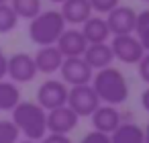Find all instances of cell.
I'll return each mask as SVG.
<instances>
[{"label": "cell", "mask_w": 149, "mask_h": 143, "mask_svg": "<svg viewBox=\"0 0 149 143\" xmlns=\"http://www.w3.org/2000/svg\"><path fill=\"white\" fill-rule=\"evenodd\" d=\"M55 47L59 49V53L63 57H82L86 47H88V43H86L84 35L80 33V29H68L65 27V31L57 39Z\"/></svg>", "instance_id": "7c38bea8"}, {"label": "cell", "mask_w": 149, "mask_h": 143, "mask_svg": "<svg viewBox=\"0 0 149 143\" xmlns=\"http://www.w3.org/2000/svg\"><path fill=\"white\" fill-rule=\"evenodd\" d=\"M92 127L94 131H100V133H106L110 135L120 123H123V114L116 106H110V104H100L92 114Z\"/></svg>", "instance_id": "8fae6325"}, {"label": "cell", "mask_w": 149, "mask_h": 143, "mask_svg": "<svg viewBox=\"0 0 149 143\" xmlns=\"http://www.w3.org/2000/svg\"><path fill=\"white\" fill-rule=\"evenodd\" d=\"M143 143H149V123H147V127L143 129Z\"/></svg>", "instance_id": "f1b7e54d"}, {"label": "cell", "mask_w": 149, "mask_h": 143, "mask_svg": "<svg viewBox=\"0 0 149 143\" xmlns=\"http://www.w3.org/2000/svg\"><path fill=\"white\" fill-rule=\"evenodd\" d=\"M106 25L110 35H135V25H137V13L135 8L127 4H118L106 15Z\"/></svg>", "instance_id": "9c48e42d"}, {"label": "cell", "mask_w": 149, "mask_h": 143, "mask_svg": "<svg viewBox=\"0 0 149 143\" xmlns=\"http://www.w3.org/2000/svg\"><path fill=\"white\" fill-rule=\"evenodd\" d=\"M17 25H19V17L15 15L10 4L8 2L0 4V33H10L17 29Z\"/></svg>", "instance_id": "44dd1931"}, {"label": "cell", "mask_w": 149, "mask_h": 143, "mask_svg": "<svg viewBox=\"0 0 149 143\" xmlns=\"http://www.w3.org/2000/svg\"><path fill=\"white\" fill-rule=\"evenodd\" d=\"M49 2H53V4H61V2H65V0H49Z\"/></svg>", "instance_id": "f546056e"}, {"label": "cell", "mask_w": 149, "mask_h": 143, "mask_svg": "<svg viewBox=\"0 0 149 143\" xmlns=\"http://www.w3.org/2000/svg\"><path fill=\"white\" fill-rule=\"evenodd\" d=\"M80 33L84 35L88 45L90 43H108V39L112 37L110 31H108L106 19H102L100 15H92L88 21H84Z\"/></svg>", "instance_id": "5bb4252c"}, {"label": "cell", "mask_w": 149, "mask_h": 143, "mask_svg": "<svg viewBox=\"0 0 149 143\" xmlns=\"http://www.w3.org/2000/svg\"><path fill=\"white\" fill-rule=\"evenodd\" d=\"M39 143H72L70 135H61V133H47Z\"/></svg>", "instance_id": "484cf974"}, {"label": "cell", "mask_w": 149, "mask_h": 143, "mask_svg": "<svg viewBox=\"0 0 149 143\" xmlns=\"http://www.w3.org/2000/svg\"><path fill=\"white\" fill-rule=\"evenodd\" d=\"M118 4H120V0H90L92 13H98V15H108Z\"/></svg>", "instance_id": "603a6c76"}, {"label": "cell", "mask_w": 149, "mask_h": 143, "mask_svg": "<svg viewBox=\"0 0 149 143\" xmlns=\"http://www.w3.org/2000/svg\"><path fill=\"white\" fill-rule=\"evenodd\" d=\"M10 112H13L10 121L25 139L39 143L47 135V110H43L37 102L21 100Z\"/></svg>", "instance_id": "7a4b0ae2"}, {"label": "cell", "mask_w": 149, "mask_h": 143, "mask_svg": "<svg viewBox=\"0 0 149 143\" xmlns=\"http://www.w3.org/2000/svg\"><path fill=\"white\" fill-rule=\"evenodd\" d=\"M78 121H80V116L68 104L59 106V108H53V110H47V133L68 135L78 127Z\"/></svg>", "instance_id": "30bf717a"}, {"label": "cell", "mask_w": 149, "mask_h": 143, "mask_svg": "<svg viewBox=\"0 0 149 143\" xmlns=\"http://www.w3.org/2000/svg\"><path fill=\"white\" fill-rule=\"evenodd\" d=\"M59 74H61V82L72 88V86L90 84L92 76H94V70L84 61V57H63Z\"/></svg>", "instance_id": "ba28073f"}, {"label": "cell", "mask_w": 149, "mask_h": 143, "mask_svg": "<svg viewBox=\"0 0 149 143\" xmlns=\"http://www.w3.org/2000/svg\"><path fill=\"white\" fill-rule=\"evenodd\" d=\"M141 106L145 108V112H149V86L141 92Z\"/></svg>", "instance_id": "83f0119b"}, {"label": "cell", "mask_w": 149, "mask_h": 143, "mask_svg": "<svg viewBox=\"0 0 149 143\" xmlns=\"http://www.w3.org/2000/svg\"><path fill=\"white\" fill-rule=\"evenodd\" d=\"M90 86L94 88L100 104H110V106H120L129 100V84L125 74L118 68H102L94 72Z\"/></svg>", "instance_id": "6da1fadb"}, {"label": "cell", "mask_w": 149, "mask_h": 143, "mask_svg": "<svg viewBox=\"0 0 149 143\" xmlns=\"http://www.w3.org/2000/svg\"><path fill=\"white\" fill-rule=\"evenodd\" d=\"M143 2H149V0H143Z\"/></svg>", "instance_id": "d6a6232c"}, {"label": "cell", "mask_w": 149, "mask_h": 143, "mask_svg": "<svg viewBox=\"0 0 149 143\" xmlns=\"http://www.w3.org/2000/svg\"><path fill=\"white\" fill-rule=\"evenodd\" d=\"M108 45L112 49L114 59H118L120 63H127V66H137L141 61V57L145 55V51L135 35H114Z\"/></svg>", "instance_id": "277c9868"}, {"label": "cell", "mask_w": 149, "mask_h": 143, "mask_svg": "<svg viewBox=\"0 0 149 143\" xmlns=\"http://www.w3.org/2000/svg\"><path fill=\"white\" fill-rule=\"evenodd\" d=\"M21 102V90L19 84L10 80H0V112L13 110Z\"/></svg>", "instance_id": "ac0fdd59"}, {"label": "cell", "mask_w": 149, "mask_h": 143, "mask_svg": "<svg viewBox=\"0 0 149 143\" xmlns=\"http://www.w3.org/2000/svg\"><path fill=\"white\" fill-rule=\"evenodd\" d=\"M78 143H110V137L106 133H100V131H90Z\"/></svg>", "instance_id": "cb8c5ba5"}, {"label": "cell", "mask_w": 149, "mask_h": 143, "mask_svg": "<svg viewBox=\"0 0 149 143\" xmlns=\"http://www.w3.org/2000/svg\"><path fill=\"white\" fill-rule=\"evenodd\" d=\"M135 33L137 39L143 47L145 53H149V8L137 13V25H135Z\"/></svg>", "instance_id": "ffe728a7"}, {"label": "cell", "mask_w": 149, "mask_h": 143, "mask_svg": "<svg viewBox=\"0 0 149 143\" xmlns=\"http://www.w3.org/2000/svg\"><path fill=\"white\" fill-rule=\"evenodd\" d=\"M68 92L70 88L61 82V80H45L39 88H37V104L43 110H53L59 106H65L68 102Z\"/></svg>", "instance_id": "52a82bcc"}, {"label": "cell", "mask_w": 149, "mask_h": 143, "mask_svg": "<svg viewBox=\"0 0 149 143\" xmlns=\"http://www.w3.org/2000/svg\"><path fill=\"white\" fill-rule=\"evenodd\" d=\"M19 137H21V133L13 121L0 119V143H17Z\"/></svg>", "instance_id": "7402d4cb"}, {"label": "cell", "mask_w": 149, "mask_h": 143, "mask_svg": "<svg viewBox=\"0 0 149 143\" xmlns=\"http://www.w3.org/2000/svg\"><path fill=\"white\" fill-rule=\"evenodd\" d=\"M37 68H35V59L31 53H25V51H19V53H13L6 61V76L10 78V82L15 84H27V82H33L35 76H37Z\"/></svg>", "instance_id": "8992f818"}, {"label": "cell", "mask_w": 149, "mask_h": 143, "mask_svg": "<svg viewBox=\"0 0 149 143\" xmlns=\"http://www.w3.org/2000/svg\"><path fill=\"white\" fill-rule=\"evenodd\" d=\"M10 8L15 10V15L19 17V21L21 19H27V21H31V19H35L39 13H41V0H10Z\"/></svg>", "instance_id": "d6986e66"}, {"label": "cell", "mask_w": 149, "mask_h": 143, "mask_svg": "<svg viewBox=\"0 0 149 143\" xmlns=\"http://www.w3.org/2000/svg\"><path fill=\"white\" fill-rule=\"evenodd\" d=\"M59 13L65 25H82L92 17V6L90 0H65V2H61Z\"/></svg>", "instance_id": "9a60e30c"}, {"label": "cell", "mask_w": 149, "mask_h": 143, "mask_svg": "<svg viewBox=\"0 0 149 143\" xmlns=\"http://www.w3.org/2000/svg\"><path fill=\"white\" fill-rule=\"evenodd\" d=\"M137 68H139V78L149 86V53H145L141 57V61L137 63Z\"/></svg>", "instance_id": "d4e9b609"}, {"label": "cell", "mask_w": 149, "mask_h": 143, "mask_svg": "<svg viewBox=\"0 0 149 143\" xmlns=\"http://www.w3.org/2000/svg\"><path fill=\"white\" fill-rule=\"evenodd\" d=\"M65 27L68 25L59 10H55V8L41 10L35 19L29 21V39L39 47L55 45L59 35L65 31Z\"/></svg>", "instance_id": "3957f363"}, {"label": "cell", "mask_w": 149, "mask_h": 143, "mask_svg": "<svg viewBox=\"0 0 149 143\" xmlns=\"http://www.w3.org/2000/svg\"><path fill=\"white\" fill-rule=\"evenodd\" d=\"M6 61H8V57H6V53L2 51V47H0V80L6 78Z\"/></svg>", "instance_id": "4316f807"}, {"label": "cell", "mask_w": 149, "mask_h": 143, "mask_svg": "<svg viewBox=\"0 0 149 143\" xmlns=\"http://www.w3.org/2000/svg\"><path fill=\"white\" fill-rule=\"evenodd\" d=\"M108 137L110 143H143V129L137 123H120Z\"/></svg>", "instance_id": "e0dca14e"}, {"label": "cell", "mask_w": 149, "mask_h": 143, "mask_svg": "<svg viewBox=\"0 0 149 143\" xmlns=\"http://www.w3.org/2000/svg\"><path fill=\"white\" fill-rule=\"evenodd\" d=\"M65 104L78 116H90L100 106V100H98V96H96V92L90 84H82V86H72L70 88Z\"/></svg>", "instance_id": "5b68a950"}, {"label": "cell", "mask_w": 149, "mask_h": 143, "mask_svg": "<svg viewBox=\"0 0 149 143\" xmlns=\"http://www.w3.org/2000/svg\"><path fill=\"white\" fill-rule=\"evenodd\" d=\"M35 59V68L39 74H55L59 72L61 68V61H63V55L59 53V49L55 45H47V47H39L37 53L33 55Z\"/></svg>", "instance_id": "4fadbf2b"}, {"label": "cell", "mask_w": 149, "mask_h": 143, "mask_svg": "<svg viewBox=\"0 0 149 143\" xmlns=\"http://www.w3.org/2000/svg\"><path fill=\"white\" fill-rule=\"evenodd\" d=\"M4 2H10V0H0V4H4Z\"/></svg>", "instance_id": "1f68e13d"}, {"label": "cell", "mask_w": 149, "mask_h": 143, "mask_svg": "<svg viewBox=\"0 0 149 143\" xmlns=\"http://www.w3.org/2000/svg\"><path fill=\"white\" fill-rule=\"evenodd\" d=\"M17 143H37V141H29V139H23V141H17Z\"/></svg>", "instance_id": "4dcf8cb0"}, {"label": "cell", "mask_w": 149, "mask_h": 143, "mask_svg": "<svg viewBox=\"0 0 149 143\" xmlns=\"http://www.w3.org/2000/svg\"><path fill=\"white\" fill-rule=\"evenodd\" d=\"M82 57L94 72H98L102 68H108L114 61V55H112V49H110L108 43H90Z\"/></svg>", "instance_id": "2e32d148"}]
</instances>
